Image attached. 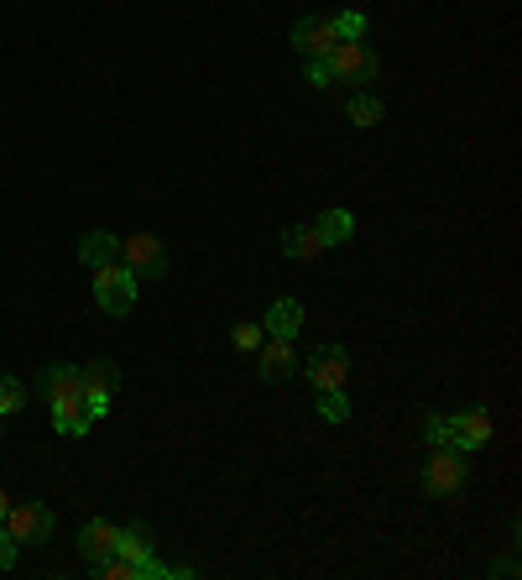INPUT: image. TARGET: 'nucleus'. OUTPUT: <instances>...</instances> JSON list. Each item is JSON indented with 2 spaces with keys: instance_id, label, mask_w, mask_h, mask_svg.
Instances as JSON below:
<instances>
[{
  "instance_id": "15",
  "label": "nucleus",
  "mask_w": 522,
  "mask_h": 580,
  "mask_svg": "<svg viewBox=\"0 0 522 580\" xmlns=\"http://www.w3.org/2000/svg\"><path fill=\"white\" fill-rule=\"evenodd\" d=\"M319 251H324V240L314 236V225H287L282 230V257L308 261V257H319Z\"/></svg>"
},
{
  "instance_id": "13",
  "label": "nucleus",
  "mask_w": 522,
  "mask_h": 580,
  "mask_svg": "<svg viewBox=\"0 0 522 580\" xmlns=\"http://www.w3.org/2000/svg\"><path fill=\"white\" fill-rule=\"evenodd\" d=\"M79 261L95 272V267H110V261H121V240L105 236V230H89V236L79 240Z\"/></svg>"
},
{
  "instance_id": "2",
  "label": "nucleus",
  "mask_w": 522,
  "mask_h": 580,
  "mask_svg": "<svg viewBox=\"0 0 522 580\" xmlns=\"http://www.w3.org/2000/svg\"><path fill=\"white\" fill-rule=\"evenodd\" d=\"M329 79L335 84H371L377 79V53L366 42H335L329 47Z\"/></svg>"
},
{
  "instance_id": "6",
  "label": "nucleus",
  "mask_w": 522,
  "mask_h": 580,
  "mask_svg": "<svg viewBox=\"0 0 522 580\" xmlns=\"http://www.w3.org/2000/svg\"><path fill=\"white\" fill-rule=\"evenodd\" d=\"M460 486H465L460 450H434V461L423 465V492H428V497H455Z\"/></svg>"
},
{
  "instance_id": "12",
  "label": "nucleus",
  "mask_w": 522,
  "mask_h": 580,
  "mask_svg": "<svg viewBox=\"0 0 522 580\" xmlns=\"http://www.w3.org/2000/svg\"><path fill=\"white\" fill-rule=\"evenodd\" d=\"M116 534H121V528H116L110 518H89L84 523V534H79V555L89 565L110 560V555H116Z\"/></svg>"
},
{
  "instance_id": "24",
  "label": "nucleus",
  "mask_w": 522,
  "mask_h": 580,
  "mask_svg": "<svg viewBox=\"0 0 522 580\" xmlns=\"http://www.w3.org/2000/svg\"><path fill=\"white\" fill-rule=\"evenodd\" d=\"M11 565H17V539L0 528V570H11Z\"/></svg>"
},
{
  "instance_id": "7",
  "label": "nucleus",
  "mask_w": 522,
  "mask_h": 580,
  "mask_svg": "<svg viewBox=\"0 0 522 580\" xmlns=\"http://www.w3.org/2000/svg\"><path fill=\"white\" fill-rule=\"evenodd\" d=\"M481 444H491V413H486V408H470V413H455V419H449V450L470 455V450H481Z\"/></svg>"
},
{
  "instance_id": "25",
  "label": "nucleus",
  "mask_w": 522,
  "mask_h": 580,
  "mask_svg": "<svg viewBox=\"0 0 522 580\" xmlns=\"http://www.w3.org/2000/svg\"><path fill=\"white\" fill-rule=\"evenodd\" d=\"M6 507H11V497H6V486H0V523H6Z\"/></svg>"
},
{
  "instance_id": "10",
  "label": "nucleus",
  "mask_w": 522,
  "mask_h": 580,
  "mask_svg": "<svg viewBox=\"0 0 522 580\" xmlns=\"http://www.w3.org/2000/svg\"><path fill=\"white\" fill-rule=\"evenodd\" d=\"M257 377L267 387H278V382L293 377V341H282V335H267L257 351Z\"/></svg>"
},
{
  "instance_id": "17",
  "label": "nucleus",
  "mask_w": 522,
  "mask_h": 580,
  "mask_svg": "<svg viewBox=\"0 0 522 580\" xmlns=\"http://www.w3.org/2000/svg\"><path fill=\"white\" fill-rule=\"evenodd\" d=\"M26 408V382L21 377H0V419H17Z\"/></svg>"
},
{
  "instance_id": "19",
  "label": "nucleus",
  "mask_w": 522,
  "mask_h": 580,
  "mask_svg": "<svg viewBox=\"0 0 522 580\" xmlns=\"http://www.w3.org/2000/svg\"><path fill=\"white\" fill-rule=\"evenodd\" d=\"M335 21V37L340 42H361L366 37V17L361 11H340V17H329Z\"/></svg>"
},
{
  "instance_id": "20",
  "label": "nucleus",
  "mask_w": 522,
  "mask_h": 580,
  "mask_svg": "<svg viewBox=\"0 0 522 580\" xmlns=\"http://www.w3.org/2000/svg\"><path fill=\"white\" fill-rule=\"evenodd\" d=\"M350 120H356V126H377V120H382V100L356 95V100H350Z\"/></svg>"
},
{
  "instance_id": "16",
  "label": "nucleus",
  "mask_w": 522,
  "mask_h": 580,
  "mask_svg": "<svg viewBox=\"0 0 522 580\" xmlns=\"http://www.w3.org/2000/svg\"><path fill=\"white\" fill-rule=\"evenodd\" d=\"M314 236L324 240V246H340V240L356 236V221H350V210H324L319 225H314Z\"/></svg>"
},
{
  "instance_id": "14",
  "label": "nucleus",
  "mask_w": 522,
  "mask_h": 580,
  "mask_svg": "<svg viewBox=\"0 0 522 580\" xmlns=\"http://www.w3.org/2000/svg\"><path fill=\"white\" fill-rule=\"evenodd\" d=\"M298 324H303V309L293 299H278L272 309H267V320H261V330L267 335H282V341H293L298 335Z\"/></svg>"
},
{
  "instance_id": "9",
  "label": "nucleus",
  "mask_w": 522,
  "mask_h": 580,
  "mask_svg": "<svg viewBox=\"0 0 522 580\" xmlns=\"http://www.w3.org/2000/svg\"><path fill=\"white\" fill-rule=\"evenodd\" d=\"M84 377V402H89V413L100 419L105 408H110V398H116V382H121V372L110 366V361H95V366H79Z\"/></svg>"
},
{
  "instance_id": "21",
  "label": "nucleus",
  "mask_w": 522,
  "mask_h": 580,
  "mask_svg": "<svg viewBox=\"0 0 522 580\" xmlns=\"http://www.w3.org/2000/svg\"><path fill=\"white\" fill-rule=\"evenodd\" d=\"M230 341H236V351H261L267 330H261V324H236V330H230Z\"/></svg>"
},
{
  "instance_id": "1",
  "label": "nucleus",
  "mask_w": 522,
  "mask_h": 580,
  "mask_svg": "<svg viewBox=\"0 0 522 580\" xmlns=\"http://www.w3.org/2000/svg\"><path fill=\"white\" fill-rule=\"evenodd\" d=\"M37 393L47 398V408H53V429H58V434H89L95 413H89V402H84L79 366H47L37 377Z\"/></svg>"
},
{
  "instance_id": "4",
  "label": "nucleus",
  "mask_w": 522,
  "mask_h": 580,
  "mask_svg": "<svg viewBox=\"0 0 522 580\" xmlns=\"http://www.w3.org/2000/svg\"><path fill=\"white\" fill-rule=\"evenodd\" d=\"M0 528L17 539V549H21V544H47V539H53V513H47L42 502H11Z\"/></svg>"
},
{
  "instance_id": "8",
  "label": "nucleus",
  "mask_w": 522,
  "mask_h": 580,
  "mask_svg": "<svg viewBox=\"0 0 522 580\" xmlns=\"http://www.w3.org/2000/svg\"><path fill=\"white\" fill-rule=\"evenodd\" d=\"M308 382L329 393V387H345L350 382V356H345V345H319L314 361H308Z\"/></svg>"
},
{
  "instance_id": "3",
  "label": "nucleus",
  "mask_w": 522,
  "mask_h": 580,
  "mask_svg": "<svg viewBox=\"0 0 522 580\" xmlns=\"http://www.w3.org/2000/svg\"><path fill=\"white\" fill-rule=\"evenodd\" d=\"M95 303H100L105 314H131V303H137V278L126 272L121 261H110V267H95Z\"/></svg>"
},
{
  "instance_id": "18",
  "label": "nucleus",
  "mask_w": 522,
  "mask_h": 580,
  "mask_svg": "<svg viewBox=\"0 0 522 580\" xmlns=\"http://www.w3.org/2000/svg\"><path fill=\"white\" fill-rule=\"evenodd\" d=\"M319 419H324V423H345V419H350L345 387H329V393H319Z\"/></svg>"
},
{
  "instance_id": "11",
  "label": "nucleus",
  "mask_w": 522,
  "mask_h": 580,
  "mask_svg": "<svg viewBox=\"0 0 522 580\" xmlns=\"http://www.w3.org/2000/svg\"><path fill=\"white\" fill-rule=\"evenodd\" d=\"M335 21L329 17H303L293 26V47H298L303 58H329V47H335Z\"/></svg>"
},
{
  "instance_id": "22",
  "label": "nucleus",
  "mask_w": 522,
  "mask_h": 580,
  "mask_svg": "<svg viewBox=\"0 0 522 580\" xmlns=\"http://www.w3.org/2000/svg\"><path fill=\"white\" fill-rule=\"evenodd\" d=\"M423 440L434 444V450H449V419H439V413H434V419L423 423Z\"/></svg>"
},
{
  "instance_id": "5",
  "label": "nucleus",
  "mask_w": 522,
  "mask_h": 580,
  "mask_svg": "<svg viewBox=\"0 0 522 580\" xmlns=\"http://www.w3.org/2000/svg\"><path fill=\"white\" fill-rule=\"evenodd\" d=\"M121 267L131 272V278H162L167 272V251H162L157 236H146V230H137V236L121 240Z\"/></svg>"
},
{
  "instance_id": "23",
  "label": "nucleus",
  "mask_w": 522,
  "mask_h": 580,
  "mask_svg": "<svg viewBox=\"0 0 522 580\" xmlns=\"http://www.w3.org/2000/svg\"><path fill=\"white\" fill-rule=\"evenodd\" d=\"M308 84H314V89H329V84H335V79H329V63H324V58H308Z\"/></svg>"
}]
</instances>
